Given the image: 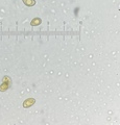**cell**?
<instances>
[{
	"instance_id": "1",
	"label": "cell",
	"mask_w": 120,
	"mask_h": 125,
	"mask_svg": "<svg viewBox=\"0 0 120 125\" xmlns=\"http://www.w3.org/2000/svg\"><path fill=\"white\" fill-rule=\"evenodd\" d=\"M11 85V80L9 76H4L2 79V83L0 84V91L1 92H4L6 90H9Z\"/></svg>"
},
{
	"instance_id": "3",
	"label": "cell",
	"mask_w": 120,
	"mask_h": 125,
	"mask_svg": "<svg viewBox=\"0 0 120 125\" xmlns=\"http://www.w3.org/2000/svg\"><path fill=\"white\" fill-rule=\"evenodd\" d=\"M22 1L27 6H33V5L36 4V1H34V0H22Z\"/></svg>"
},
{
	"instance_id": "4",
	"label": "cell",
	"mask_w": 120,
	"mask_h": 125,
	"mask_svg": "<svg viewBox=\"0 0 120 125\" xmlns=\"http://www.w3.org/2000/svg\"><path fill=\"white\" fill-rule=\"evenodd\" d=\"M33 26H38V25H40L41 24V19L40 18H36V19H33V20L32 21V23H30Z\"/></svg>"
},
{
	"instance_id": "2",
	"label": "cell",
	"mask_w": 120,
	"mask_h": 125,
	"mask_svg": "<svg viewBox=\"0 0 120 125\" xmlns=\"http://www.w3.org/2000/svg\"><path fill=\"white\" fill-rule=\"evenodd\" d=\"M34 102H36V100H34L33 98H28L23 102V106H24L25 108H28V107L32 106V105H33Z\"/></svg>"
}]
</instances>
